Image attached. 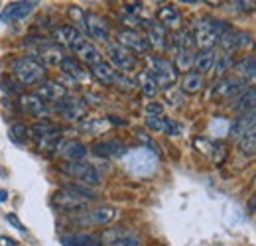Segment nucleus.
Wrapping results in <instances>:
<instances>
[{"instance_id": "nucleus-39", "label": "nucleus", "mask_w": 256, "mask_h": 246, "mask_svg": "<svg viewBox=\"0 0 256 246\" xmlns=\"http://www.w3.org/2000/svg\"><path fill=\"white\" fill-rule=\"evenodd\" d=\"M136 85H140V87H142V92H144L148 98H154V96H156V92H158V87H156V83H154V79L150 77V73H148V71L138 73V81H136Z\"/></svg>"}, {"instance_id": "nucleus-31", "label": "nucleus", "mask_w": 256, "mask_h": 246, "mask_svg": "<svg viewBox=\"0 0 256 246\" xmlns=\"http://www.w3.org/2000/svg\"><path fill=\"white\" fill-rule=\"evenodd\" d=\"M75 54H77V58H79V62H85V63H89L91 67L95 65V63L98 62H102L100 60V54H98V50H96L95 46L91 44V42H83L77 50H75Z\"/></svg>"}, {"instance_id": "nucleus-34", "label": "nucleus", "mask_w": 256, "mask_h": 246, "mask_svg": "<svg viewBox=\"0 0 256 246\" xmlns=\"http://www.w3.org/2000/svg\"><path fill=\"white\" fill-rule=\"evenodd\" d=\"M230 67H232V54L223 52V54L215 56V63H213V75H215L217 79L224 77V73H226Z\"/></svg>"}, {"instance_id": "nucleus-41", "label": "nucleus", "mask_w": 256, "mask_h": 246, "mask_svg": "<svg viewBox=\"0 0 256 246\" xmlns=\"http://www.w3.org/2000/svg\"><path fill=\"white\" fill-rule=\"evenodd\" d=\"M240 152L252 156L256 152V128H250L242 138H240Z\"/></svg>"}, {"instance_id": "nucleus-29", "label": "nucleus", "mask_w": 256, "mask_h": 246, "mask_svg": "<svg viewBox=\"0 0 256 246\" xmlns=\"http://www.w3.org/2000/svg\"><path fill=\"white\" fill-rule=\"evenodd\" d=\"M234 65V71H236V75H238V79H242V81H246V79H254L256 75V58L250 54V56H246V58H242L240 62L232 63Z\"/></svg>"}, {"instance_id": "nucleus-7", "label": "nucleus", "mask_w": 256, "mask_h": 246, "mask_svg": "<svg viewBox=\"0 0 256 246\" xmlns=\"http://www.w3.org/2000/svg\"><path fill=\"white\" fill-rule=\"evenodd\" d=\"M116 216V211L112 207H96V209H87L77 215H73V222L81 226H96V224H106Z\"/></svg>"}, {"instance_id": "nucleus-44", "label": "nucleus", "mask_w": 256, "mask_h": 246, "mask_svg": "<svg viewBox=\"0 0 256 246\" xmlns=\"http://www.w3.org/2000/svg\"><path fill=\"white\" fill-rule=\"evenodd\" d=\"M136 136H138V140L144 144V146H140V148H144V150H148V152H154V154H160V148H158L156 140H152V136H148L146 132H138Z\"/></svg>"}, {"instance_id": "nucleus-20", "label": "nucleus", "mask_w": 256, "mask_h": 246, "mask_svg": "<svg viewBox=\"0 0 256 246\" xmlns=\"http://www.w3.org/2000/svg\"><path fill=\"white\" fill-rule=\"evenodd\" d=\"M254 122H256L254 110H252V112H246V114H240V116H236L232 122L228 124V134H230L232 138L240 140L250 128H254Z\"/></svg>"}, {"instance_id": "nucleus-50", "label": "nucleus", "mask_w": 256, "mask_h": 246, "mask_svg": "<svg viewBox=\"0 0 256 246\" xmlns=\"http://www.w3.org/2000/svg\"><path fill=\"white\" fill-rule=\"evenodd\" d=\"M236 6H238V10H242V12H252L254 10V6H256V2L254 0H248V2H234Z\"/></svg>"}, {"instance_id": "nucleus-45", "label": "nucleus", "mask_w": 256, "mask_h": 246, "mask_svg": "<svg viewBox=\"0 0 256 246\" xmlns=\"http://www.w3.org/2000/svg\"><path fill=\"white\" fill-rule=\"evenodd\" d=\"M146 126H148L152 132H162V134H164L166 116H146Z\"/></svg>"}, {"instance_id": "nucleus-19", "label": "nucleus", "mask_w": 256, "mask_h": 246, "mask_svg": "<svg viewBox=\"0 0 256 246\" xmlns=\"http://www.w3.org/2000/svg\"><path fill=\"white\" fill-rule=\"evenodd\" d=\"M36 96H40L44 102H52V100H60V98H64L67 96V89H65V85L62 83H56V81H48V83H42L36 92H34Z\"/></svg>"}, {"instance_id": "nucleus-46", "label": "nucleus", "mask_w": 256, "mask_h": 246, "mask_svg": "<svg viewBox=\"0 0 256 246\" xmlns=\"http://www.w3.org/2000/svg\"><path fill=\"white\" fill-rule=\"evenodd\" d=\"M184 132V126L180 122H176V120H172V118H166V126H164V134H168V136H180Z\"/></svg>"}, {"instance_id": "nucleus-6", "label": "nucleus", "mask_w": 256, "mask_h": 246, "mask_svg": "<svg viewBox=\"0 0 256 246\" xmlns=\"http://www.w3.org/2000/svg\"><path fill=\"white\" fill-rule=\"evenodd\" d=\"M244 89H246V81H242L238 77H221L213 85V98L219 100V102H223V100L238 96Z\"/></svg>"}, {"instance_id": "nucleus-24", "label": "nucleus", "mask_w": 256, "mask_h": 246, "mask_svg": "<svg viewBox=\"0 0 256 246\" xmlns=\"http://www.w3.org/2000/svg\"><path fill=\"white\" fill-rule=\"evenodd\" d=\"M93 152L100 158H118L126 150H124V144L118 140H104V142H98L93 146Z\"/></svg>"}, {"instance_id": "nucleus-3", "label": "nucleus", "mask_w": 256, "mask_h": 246, "mask_svg": "<svg viewBox=\"0 0 256 246\" xmlns=\"http://www.w3.org/2000/svg\"><path fill=\"white\" fill-rule=\"evenodd\" d=\"M148 73L154 79V83H156L158 89H170L178 81V71H176L174 63L164 60V58H150V69H148Z\"/></svg>"}, {"instance_id": "nucleus-30", "label": "nucleus", "mask_w": 256, "mask_h": 246, "mask_svg": "<svg viewBox=\"0 0 256 246\" xmlns=\"http://www.w3.org/2000/svg\"><path fill=\"white\" fill-rule=\"evenodd\" d=\"M213 63H215V50H201L193 58V67L197 69L199 75L211 71L213 69Z\"/></svg>"}, {"instance_id": "nucleus-32", "label": "nucleus", "mask_w": 256, "mask_h": 246, "mask_svg": "<svg viewBox=\"0 0 256 246\" xmlns=\"http://www.w3.org/2000/svg\"><path fill=\"white\" fill-rule=\"evenodd\" d=\"M114 73H116V71L112 69V65H108V63H104V62H98L91 67V75L95 77L98 83H104V85H110V83H112Z\"/></svg>"}, {"instance_id": "nucleus-33", "label": "nucleus", "mask_w": 256, "mask_h": 246, "mask_svg": "<svg viewBox=\"0 0 256 246\" xmlns=\"http://www.w3.org/2000/svg\"><path fill=\"white\" fill-rule=\"evenodd\" d=\"M205 81H203V75L199 73H188L182 81V91L188 92V94H197V92L203 89Z\"/></svg>"}, {"instance_id": "nucleus-5", "label": "nucleus", "mask_w": 256, "mask_h": 246, "mask_svg": "<svg viewBox=\"0 0 256 246\" xmlns=\"http://www.w3.org/2000/svg\"><path fill=\"white\" fill-rule=\"evenodd\" d=\"M106 54H108V60L112 62V65L120 71V73H130V71H136V65L138 60L132 52H128L126 48L118 46V44H108L106 46Z\"/></svg>"}, {"instance_id": "nucleus-47", "label": "nucleus", "mask_w": 256, "mask_h": 246, "mask_svg": "<svg viewBox=\"0 0 256 246\" xmlns=\"http://www.w3.org/2000/svg\"><path fill=\"white\" fill-rule=\"evenodd\" d=\"M0 83H2L0 87H2L4 91H8V92H20V91H22V87H20L18 83H14L12 79H8V75H4V77L0 79Z\"/></svg>"}, {"instance_id": "nucleus-4", "label": "nucleus", "mask_w": 256, "mask_h": 246, "mask_svg": "<svg viewBox=\"0 0 256 246\" xmlns=\"http://www.w3.org/2000/svg\"><path fill=\"white\" fill-rule=\"evenodd\" d=\"M28 132H30V136L34 140L40 144V148H44V150L56 148V144L60 140V126L56 122H52V120H48V118L36 122Z\"/></svg>"}, {"instance_id": "nucleus-8", "label": "nucleus", "mask_w": 256, "mask_h": 246, "mask_svg": "<svg viewBox=\"0 0 256 246\" xmlns=\"http://www.w3.org/2000/svg\"><path fill=\"white\" fill-rule=\"evenodd\" d=\"M192 36L195 46H199V50H213L215 44H219V36L215 34L211 20H207V18L195 20V32Z\"/></svg>"}, {"instance_id": "nucleus-51", "label": "nucleus", "mask_w": 256, "mask_h": 246, "mask_svg": "<svg viewBox=\"0 0 256 246\" xmlns=\"http://www.w3.org/2000/svg\"><path fill=\"white\" fill-rule=\"evenodd\" d=\"M0 246H16V240H12L8 236H0Z\"/></svg>"}, {"instance_id": "nucleus-14", "label": "nucleus", "mask_w": 256, "mask_h": 246, "mask_svg": "<svg viewBox=\"0 0 256 246\" xmlns=\"http://www.w3.org/2000/svg\"><path fill=\"white\" fill-rule=\"evenodd\" d=\"M116 44L126 48L128 52H136V54H148V50H150L146 38L140 36L136 30H130V28L118 32V42Z\"/></svg>"}, {"instance_id": "nucleus-13", "label": "nucleus", "mask_w": 256, "mask_h": 246, "mask_svg": "<svg viewBox=\"0 0 256 246\" xmlns=\"http://www.w3.org/2000/svg\"><path fill=\"white\" fill-rule=\"evenodd\" d=\"M54 154L64 156L67 162H81V158L87 156V148L85 144L77 142V140H65V138H60L56 148H54Z\"/></svg>"}, {"instance_id": "nucleus-17", "label": "nucleus", "mask_w": 256, "mask_h": 246, "mask_svg": "<svg viewBox=\"0 0 256 246\" xmlns=\"http://www.w3.org/2000/svg\"><path fill=\"white\" fill-rule=\"evenodd\" d=\"M219 44L224 48V52H228V50H242V48L252 46V36L246 34V32H238L234 30V28H228L219 38Z\"/></svg>"}, {"instance_id": "nucleus-21", "label": "nucleus", "mask_w": 256, "mask_h": 246, "mask_svg": "<svg viewBox=\"0 0 256 246\" xmlns=\"http://www.w3.org/2000/svg\"><path fill=\"white\" fill-rule=\"evenodd\" d=\"M60 67H62V71L65 75H69L73 81H85L89 77V71L83 67V63L79 62L77 58H73V56H65L62 63H60Z\"/></svg>"}, {"instance_id": "nucleus-26", "label": "nucleus", "mask_w": 256, "mask_h": 246, "mask_svg": "<svg viewBox=\"0 0 256 246\" xmlns=\"http://www.w3.org/2000/svg\"><path fill=\"white\" fill-rule=\"evenodd\" d=\"M62 244L64 246H102L98 242V238L93 234H85V232H71L62 236Z\"/></svg>"}, {"instance_id": "nucleus-52", "label": "nucleus", "mask_w": 256, "mask_h": 246, "mask_svg": "<svg viewBox=\"0 0 256 246\" xmlns=\"http://www.w3.org/2000/svg\"><path fill=\"white\" fill-rule=\"evenodd\" d=\"M4 201H6V191L0 189V203H4Z\"/></svg>"}, {"instance_id": "nucleus-16", "label": "nucleus", "mask_w": 256, "mask_h": 246, "mask_svg": "<svg viewBox=\"0 0 256 246\" xmlns=\"http://www.w3.org/2000/svg\"><path fill=\"white\" fill-rule=\"evenodd\" d=\"M38 2H10L4 12L0 14L2 22H20V20H26L34 10H36Z\"/></svg>"}, {"instance_id": "nucleus-22", "label": "nucleus", "mask_w": 256, "mask_h": 246, "mask_svg": "<svg viewBox=\"0 0 256 246\" xmlns=\"http://www.w3.org/2000/svg\"><path fill=\"white\" fill-rule=\"evenodd\" d=\"M146 26H148V38H146L148 46L164 52L168 48V44H170L168 42V28H164L158 22H152V24H146Z\"/></svg>"}, {"instance_id": "nucleus-28", "label": "nucleus", "mask_w": 256, "mask_h": 246, "mask_svg": "<svg viewBox=\"0 0 256 246\" xmlns=\"http://www.w3.org/2000/svg\"><path fill=\"white\" fill-rule=\"evenodd\" d=\"M56 203H58V207H62L64 211H75V209L87 205L85 199H79V197H75V195H71V193L64 191V189L56 193Z\"/></svg>"}, {"instance_id": "nucleus-37", "label": "nucleus", "mask_w": 256, "mask_h": 246, "mask_svg": "<svg viewBox=\"0 0 256 246\" xmlns=\"http://www.w3.org/2000/svg\"><path fill=\"white\" fill-rule=\"evenodd\" d=\"M193 58H195V54H193V50H176V71L180 69V71H190L193 69Z\"/></svg>"}, {"instance_id": "nucleus-43", "label": "nucleus", "mask_w": 256, "mask_h": 246, "mask_svg": "<svg viewBox=\"0 0 256 246\" xmlns=\"http://www.w3.org/2000/svg\"><path fill=\"white\" fill-rule=\"evenodd\" d=\"M106 246H140V238H136L132 234H120L118 238L108 240Z\"/></svg>"}, {"instance_id": "nucleus-15", "label": "nucleus", "mask_w": 256, "mask_h": 246, "mask_svg": "<svg viewBox=\"0 0 256 246\" xmlns=\"http://www.w3.org/2000/svg\"><path fill=\"white\" fill-rule=\"evenodd\" d=\"M54 38H56V44H60V46H67V48H71L73 52H75V50L85 42L83 34L77 30L75 26H71V24L58 26V28L54 30Z\"/></svg>"}, {"instance_id": "nucleus-10", "label": "nucleus", "mask_w": 256, "mask_h": 246, "mask_svg": "<svg viewBox=\"0 0 256 246\" xmlns=\"http://www.w3.org/2000/svg\"><path fill=\"white\" fill-rule=\"evenodd\" d=\"M83 28L96 42H108V38H110L108 22L102 16L95 14V12H85V16H83Z\"/></svg>"}, {"instance_id": "nucleus-18", "label": "nucleus", "mask_w": 256, "mask_h": 246, "mask_svg": "<svg viewBox=\"0 0 256 246\" xmlns=\"http://www.w3.org/2000/svg\"><path fill=\"white\" fill-rule=\"evenodd\" d=\"M128 156H130L132 160H138V166L130 168L132 174H136V176H146V174H152V172H154V168H156V156L152 154V152H148V150H144V148H136V150L128 152Z\"/></svg>"}, {"instance_id": "nucleus-36", "label": "nucleus", "mask_w": 256, "mask_h": 246, "mask_svg": "<svg viewBox=\"0 0 256 246\" xmlns=\"http://www.w3.org/2000/svg\"><path fill=\"white\" fill-rule=\"evenodd\" d=\"M108 128H110V122L104 118H87L81 122V130L85 134H102Z\"/></svg>"}, {"instance_id": "nucleus-38", "label": "nucleus", "mask_w": 256, "mask_h": 246, "mask_svg": "<svg viewBox=\"0 0 256 246\" xmlns=\"http://www.w3.org/2000/svg\"><path fill=\"white\" fill-rule=\"evenodd\" d=\"M8 138H10L14 144H18V146H24V144H28V140H30V134H28V128H26L24 124L16 122V124H12V126H10Z\"/></svg>"}, {"instance_id": "nucleus-40", "label": "nucleus", "mask_w": 256, "mask_h": 246, "mask_svg": "<svg viewBox=\"0 0 256 246\" xmlns=\"http://www.w3.org/2000/svg\"><path fill=\"white\" fill-rule=\"evenodd\" d=\"M176 50H193L195 48V42H193V36L190 30H178L172 38Z\"/></svg>"}, {"instance_id": "nucleus-9", "label": "nucleus", "mask_w": 256, "mask_h": 246, "mask_svg": "<svg viewBox=\"0 0 256 246\" xmlns=\"http://www.w3.org/2000/svg\"><path fill=\"white\" fill-rule=\"evenodd\" d=\"M193 146H195V150L197 152H201V154H205L213 164H217V166H221L224 160H226V154H228V150H226V146H224L223 142H219V140H209V138H195V142H193Z\"/></svg>"}, {"instance_id": "nucleus-48", "label": "nucleus", "mask_w": 256, "mask_h": 246, "mask_svg": "<svg viewBox=\"0 0 256 246\" xmlns=\"http://www.w3.org/2000/svg\"><path fill=\"white\" fill-rule=\"evenodd\" d=\"M146 114L148 116H164V106H162L160 102H148Z\"/></svg>"}, {"instance_id": "nucleus-2", "label": "nucleus", "mask_w": 256, "mask_h": 246, "mask_svg": "<svg viewBox=\"0 0 256 246\" xmlns=\"http://www.w3.org/2000/svg\"><path fill=\"white\" fill-rule=\"evenodd\" d=\"M60 172L73 180H79L85 185H98L102 182L100 172L93 164H87V162H64L60 164Z\"/></svg>"}, {"instance_id": "nucleus-35", "label": "nucleus", "mask_w": 256, "mask_h": 246, "mask_svg": "<svg viewBox=\"0 0 256 246\" xmlns=\"http://www.w3.org/2000/svg\"><path fill=\"white\" fill-rule=\"evenodd\" d=\"M64 191L67 193H71V195H75V197H79V199H85V201H89V199H96V193L89 187V185H81V184H65L64 185Z\"/></svg>"}, {"instance_id": "nucleus-27", "label": "nucleus", "mask_w": 256, "mask_h": 246, "mask_svg": "<svg viewBox=\"0 0 256 246\" xmlns=\"http://www.w3.org/2000/svg\"><path fill=\"white\" fill-rule=\"evenodd\" d=\"M22 106H24L26 112H30L34 116H48V106H46V102H44L40 96H36L34 92L22 96Z\"/></svg>"}, {"instance_id": "nucleus-25", "label": "nucleus", "mask_w": 256, "mask_h": 246, "mask_svg": "<svg viewBox=\"0 0 256 246\" xmlns=\"http://www.w3.org/2000/svg\"><path fill=\"white\" fill-rule=\"evenodd\" d=\"M158 24H162L164 28H174V26H180L182 22V16H180V10L174 6V4H164L158 10Z\"/></svg>"}, {"instance_id": "nucleus-12", "label": "nucleus", "mask_w": 256, "mask_h": 246, "mask_svg": "<svg viewBox=\"0 0 256 246\" xmlns=\"http://www.w3.org/2000/svg\"><path fill=\"white\" fill-rule=\"evenodd\" d=\"M36 60L40 63H48V65H58V63H62V60L65 58L64 54V48L60 46V44H56V42H40L38 46H36Z\"/></svg>"}, {"instance_id": "nucleus-1", "label": "nucleus", "mask_w": 256, "mask_h": 246, "mask_svg": "<svg viewBox=\"0 0 256 246\" xmlns=\"http://www.w3.org/2000/svg\"><path fill=\"white\" fill-rule=\"evenodd\" d=\"M12 71L20 85H36L46 77V65L38 62L34 56L18 58L12 65Z\"/></svg>"}, {"instance_id": "nucleus-23", "label": "nucleus", "mask_w": 256, "mask_h": 246, "mask_svg": "<svg viewBox=\"0 0 256 246\" xmlns=\"http://www.w3.org/2000/svg\"><path fill=\"white\" fill-rule=\"evenodd\" d=\"M256 104V89L254 87H248L236 96V100L232 102V110L234 112H240V114H246V112H252Z\"/></svg>"}, {"instance_id": "nucleus-49", "label": "nucleus", "mask_w": 256, "mask_h": 246, "mask_svg": "<svg viewBox=\"0 0 256 246\" xmlns=\"http://www.w3.org/2000/svg\"><path fill=\"white\" fill-rule=\"evenodd\" d=\"M6 220H8L10 224H14V228H18L20 232H26V226L20 222V218L14 215V213H8V215H6Z\"/></svg>"}, {"instance_id": "nucleus-11", "label": "nucleus", "mask_w": 256, "mask_h": 246, "mask_svg": "<svg viewBox=\"0 0 256 246\" xmlns=\"http://www.w3.org/2000/svg\"><path fill=\"white\" fill-rule=\"evenodd\" d=\"M56 110L67 120H81L87 114V104L77 96H64L56 102Z\"/></svg>"}, {"instance_id": "nucleus-42", "label": "nucleus", "mask_w": 256, "mask_h": 246, "mask_svg": "<svg viewBox=\"0 0 256 246\" xmlns=\"http://www.w3.org/2000/svg\"><path fill=\"white\" fill-rule=\"evenodd\" d=\"M112 85H116V87L122 89V91H130V89L136 87V81H132V79H130L128 75H124V73H114Z\"/></svg>"}]
</instances>
